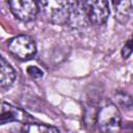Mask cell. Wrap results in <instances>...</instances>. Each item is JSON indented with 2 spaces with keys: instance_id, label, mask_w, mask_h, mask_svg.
Here are the masks:
<instances>
[{
  "instance_id": "1",
  "label": "cell",
  "mask_w": 133,
  "mask_h": 133,
  "mask_svg": "<svg viewBox=\"0 0 133 133\" xmlns=\"http://www.w3.org/2000/svg\"><path fill=\"white\" fill-rule=\"evenodd\" d=\"M95 125L100 133H121L122 114L110 100H104L96 111Z\"/></svg>"
},
{
  "instance_id": "2",
  "label": "cell",
  "mask_w": 133,
  "mask_h": 133,
  "mask_svg": "<svg viewBox=\"0 0 133 133\" xmlns=\"http://www.w3.org/2000/svg\"><path fill=\"white\" fill-rule=\"evenodd\" d=\"M39 10L44 17L54 25H65L70 22L71 2L66 1H39Z\"/></svg>"
},
{
  "instance_id": "3",
  "label": "cell",
  "mask_w": 133,
  "mask_h": 133,
  "mask_svg": "<svg viewBox=\"0 0 133 133\" xmlns=\"http://www.w3.org/2000/svg\"><path fill=\"white\" fill-rule=\"evenodd\" d=\"M7 49L12 56L23 61L33 58L36 54L35 42L26 34H20L10 38L7 43Z\"/></svg>"
},
{
  "instance_id": "4",
  "label": "cell",
  "mask_w": 133,
  "mask_h": 133,
  "mask_svg": "<svg viewBox=\"0 0 133 133\" xmlns=\"http://www.w3.org/2000/svg\"><path fill=\"white\" fill-rule=\"evenodd\" d=\"M8 5L12 15L23 22L33 21L39 12L38 2L32 0H12Z\"/></svg>"
},
{
  "instance_id": "5",
  "label": "cell",
  "mask_w": 133,
  "mask_h": 133,
  "mask_svg": "<svg viewBox=\"0 0 133 133\" xmlns=\"http://www.w3.org/2000/svg\"><path fill=\"white\" fill-rule=\"evenodd\" d=\"M87 20L96 26L103 25L107 22L109 17V3L104 0L84 2Z\"/></svg>"
},
{
  "instance_id": "6",
  "label": "cell",
  "mask_w": 133,
  "mask_h": 133,
  "mask_svg": "<svg viewBox=\"0 0 133 133\" xmlns=\"http://www.w3.org/2000/svg\"><path fill=\"white\" fill-rule=\"evenodd\" d=\"M33 118L25 110L12 106L8 103L3 102L1 105L0 113V125H5L9 123H21V124H30Z\"/></svg>"
},
{
  "instance_id": "7",
  "label": "cell",
  "mask_w": 133,
  "mask_h": 133,
  "mask_svg": "<svg viewBox=\"0 0 133 133\" xmlns=\"http://www.w3.org/2000/svg\"><path fill=\"white\" fill-rule=\"evenodd\" d=\"M16 79V72L14 68L4 59L0 58V86L1 88L9 87Z\"/></svg>"
},
{
  "instance_id": "8",
  "label": "cell",
  "mask_w": 133,
  "mask_h": 133,
  "mask_svg": "<svg viewBox=\"0 0 133 133\" xmlns=\"http://www.w3.org/2000/svg\"><path fill=\"white\" fill-rule=\"evenodd\" d=\"M114 8L115 20L121 24H125L132 12V3L130 1H114L112 2Z\"/></svg>"
},
{
  "instance_id": "9",
  "label": "cell",
  "mask_w": 133,
  "mask_h": 133,
  "mask_svg": "<svg viewBox=\"0 0 133 133\" xmlns=\"http://www.w3.org/2000/svg\"><path fill=\"white\" fill-rule=\"evenodd\" d=\"M23 133H60L56 127L45 124H25Z\"/></svg>"
},
{
  "instance_id": "10",
  "label": "cell",
  "mask_w": 133,
  "mask_h": 133,
  "mask_svg": "<svg viewBox=\"0 0 133 133\" xmlns=\"http://www.w3.org/2000/svg\"><path fill=\"white\" fill-rule=\"evenodd\" d=\"M113 99H114V104L121 106L124 109H130L133 106V97L129 94H127L126 91L123 90H118L113 95Z\"/></svg>"
},
{
  "instance_id": "11",
  "label": "cell",
  "mask_w": 133,
  "mask_h": 133,
  "mask_svg": "<svg viewBox=\"0 0 133 133\" xmlns=\"http://www.w3.org/2000/svg\"><path fill=\"white\" fill-rule=\"evenodd\" d=\"M133 52V34L131 35L130 38H128V41L125 43V45L122 48V56L124 59H127L131 53Z\"/></svg>"
},
{
  "instance_id": "12",
  "label": "cell",
  "mask_w": 133,
  "mask_h": 133,
  "mask_svg": "<svg viewBox=\"0 0 133 133\" xmlns=\"http://www.w3.org/2000/svg\"><path fill=\"white\" fill-rule=\"evenodd\" d=\"M27 74L33 78V79H38V78H42L44 73L43 71L38 68V66H35V65H30L27 68Z\"/></svg>"
}]
</instances>
